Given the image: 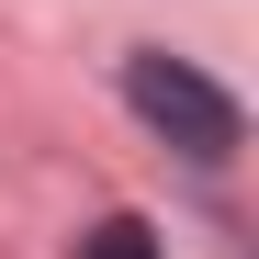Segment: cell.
Returning <instances> with one entry per match:
<instances>
[{
  "label": "cell",
  "instance_id": "obj_1",
  "mask_svg": "<svg viewBox=\"0 0 259 259\" xmlns=\"http://www.w3.org/2000/svg\"><path fill=\"white\" fill-rule=\"evenodd\" d=\"M124 102H136V124L147 136H169L192 169H226L237 158V91H214V79L192 68V57H169V46H136L124 57Z\"/></svg>",
  "mask_w": 259,
  "mask_h": 259
},
{
  "label": "cell",
  "instance_id": "obj_2",
  "mask_svg": "<svg viewBox=\"0 0 259 259\" xmlns=\"http://www.w3.org/2000/svg\"><path fill=\"white\" fill-rule=\"evenodd\" d=\"M79 259H158V226L147 214H102V226L79 237Z\"/></svg>",
  "mask_w": 259,
  "mask_h": 259
}]
</instances>
